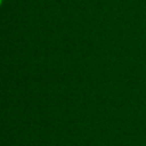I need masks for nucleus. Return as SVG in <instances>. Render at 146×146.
<instances>
[{
    "instance_id": "nucleus-1",
    "label": "nucleus",
    "mask_w": 146,
    "mask_h": 146,
    "mask_svg": "<svg viewBox=\"0 0 146 146\" xmlns=\"http://www.w3.org/2000/svg\"><path fill=\"white\" fill-rule=\"evenodd\" d=\"M2 1H3V0H0V6L2 5Z\"/></svg>"
}]
</instances>
